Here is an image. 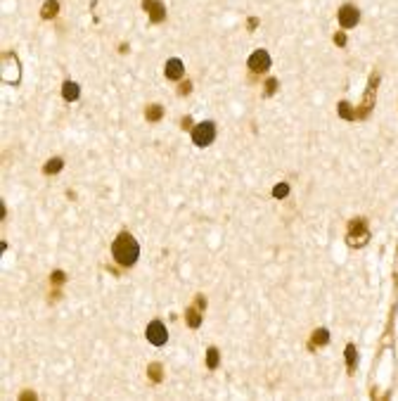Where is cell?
Masks as SVG:
<instances>
[{
  "instance_id": "d4e9b609",
  "label": "cell",
  "mask_w": 398,
  "mask_h": 401,
  "mask_svg": "<svg viewBox=\"0 0 398 401\" xmlns=\"http://www.w3.org/2000/svg\"><path fill=\"white\" fill-rule=\"evenodd\" d=\"M195 306L201 309V311L206 309V299H204V294H197V297H195Z\"/></svg>"
},
{
  "instance_id": "e0dca14e",
  "label": "cell",
  "mask_w": 398,
  "mask_h": 401,
  "mask_svg": "<svg viewBox=\"0 0 398 401\" xmlns=\"http://www.w3.org/2000/svg\"><path fill=\"white\" fill-rule=\"evenodd\" d=\"M162 116H163V107H162V105H147V110H145V119H147V121L157 124V121H162Z\"/></svg>"
},
{
  "instance_id": "6da1fadb",
  "label": "cell",
  "mask_w": 398,
  "mask_h": 401,
  "mask_svg": "<svg viewBox=\"0 0 398 401\" xmlns=\"http://www.w3.org/2000/svg\"><path fill=\"white\" fill-rule=\"evenodd\" d=\"M111 256H114V261L119 266L130 268L140 259V245H138V240L130 235V233H119L116 240L111 242Z\"/></svg>"
},
{
  "instance_id": "8fae6325",
  "label": "cell",
  "mask_w": 398,
  "mask_h": 401,
  "mask_svg": "<svg viewBox=\"0 0 398 401\" xmlns=\"http://www.w3.org/2000/svg\"><path fill=\"white\" fill-rule=\"evenodd\" d=\"M62 95H64V100H67V102L78 100V95H81L78 83H76V81H64V83H62Z\"/></svg>"
},
{
  "instance_id": "d6986e66",
  "label": "cell",
  "mask_w": 398,
  "mask_h": 401,
  "mask_svg": "<svg viewBox=\"0 0 398 401\" xmlns=\"http://www.w3.org/2000/svg\"><path fill=\"white\" fill-rule=\"evenodd\" d=\"M337 112H339V116H342V119H346V121H353V119H356V110H353L346 100H342V102L337 105Z\"/></svg>"
},
{
  "instance_id": "ba28073f",
  "label": "cell",
  "mask_w": 398,
  "mask_h": 401,
  "mask_svg": "<svg viewBox=\"0 0 398 401\" xmlns=\"http://www.w3.org/2000/svg\"><path fill=\"white\" fill-rule=\"evenodd\" d=\"M247 64H249V72L266 74L271 69V55H268V50H253Z\"/></svg>"
},
{
  "instance_id": "f1b7e54d",
  "label": "cell",
  "mask_w": 398,
  "mask_h": 401,
  "mask_svg": "<svg viewBox=\"0 0 398 401\" xmlns=\"http://www.w3.org/2000/svg\"><path fill=\"white\" fill-rule=\"evenodd\" d=\"M34 397H36L34 392H24V394H21V399H34Z\"/></svg>"
},
{
  "instance_id": "4316f807",
  "label": "cell",
  "mask_w": 398,
  "mask_h": 401,
  "mask_svg": "<svg viewBox=\"0 0 398 401\" xmlns=\"http://www.w3.org/2000/svg\"><path fill=\"white\" fill-rule=\"evenodd\" d=\"M258 26V17H249V31H253Z\"/></svg>"
},
{
  "instance_id": "8992f818",
  "label": "cell",
  "mask_w": 398,
  "mask_h": 401,
  "mask_svg": "<svg viewBox=\"0 0 398 401\" xmlns=\"http://www.w3.org/2000/svg\"><path fill=\"white\" fill-rule=\"evenodd\" d=\"M337 19H339V26L342 29H353L361 21V10L356 5H342L339 12H337Z\"/></svg>"
},
{
  "instance_id": "277c9868",
  "label": "cell",
  "mask_w": 398,
  "mask_h": 401,
  "mask_svg": "<svg viewBox=\"0 0 398 401\" xmlns=\"http://www.w3.org/2000/svg\"><path fill=\"white\" fill-rule=\"evenodd\" d=\"M0 74H2V81L10 83V86H17L21 81V64L15 53H5L2 55V64H0Z\"/></svg>"
},
{
  "instance_id": "cb8c5ba5",
  "label": "cell",
  "mask_w": 398,
  "mask_h": 401,
  "mask_svg": "<svg viewBox=\"0 0 398 401\" xmlns=\"http://www.w3.org/2000/svg\"><path fill=\"white\" fill-rule=\"evenodd\" d=\"M64 280H67V275L62 273V271H53V273H50V283H53V285H62Z\"/></svg>"
},
{
  "instance_id": "5bb4252c",
  "label": "cell",
  "mask_w": 398,
  "mask_h": 401,
  "mask_svg": "<svg viewBox=\"0 0 398 401\" xmlns=\"http://www.w3.org/2000/svg\"><path fill=\"white\" fill-rule=\"evenodd\" d=\"M59 12V2L57 0H45L40 7V19H54Z\"/></svg>"
},
{
  "instance_id": "52a82bcc",
  "label": "cell",
  "mask_w": 398,
  "mask_h": 401,
  "mask_svg": "<svg viewBox=\"0 0 398 401\" xmlns=\"http://www.w3.org/2000/svg\"><path fill=\"white\" fill-rule=\"evenodd\" d=\"M145 335L154 346H163L166 342H168V330H166V325H163L162 321H152V323L147 325Z\"/></svg>"
},
{
  "instance_id": "9a60e30c",
  "label": "cell",
  "mask_w": 398,
  "mask_h": 401,
  "mask_svg": "<svg viewBox=\"0 0 398 401\" xmlns=\"http://www.w3.org/2000/svg\"><path fill=\"white\" fill-rule=\"evenodd\" d=\"M356 365H358V351H356V344H346V368H348V375L356 373Z\"/></svg>"
},
{
  "instance_id": "603a6c76",
  "label": "cell",
  "mask_w": 398,
  "mask_h": 401,
  "mask_svg": "<svg viewBox=\"0 0 398 401\" xmlns=\"http://www.w3.org/2000/svg\"><path fill=\"white\" fill-rule=\"evenodd\" d=\"M190 93H192V83L185 78V81H181V86H178V95L185 97V95H190Z\"/></svg>"
},
{
  "instance_id": "7a4b0ae2",
  "label": "cell",
  "mask_w": 398,
  "mask_h": 401,
  "mask_svg": "<svg viewBox=\"0 0 398 401\" xmlns=\"http://www.w3.org/2000/svg\"><path fill=\"white\" fill-rule=\"evenodd\" d=\"M377 88H380V72H372L370 81H367V88L362 93L361 105L356 107V119H365V116L372 114L375 105H377Z\"/></svg>"
},
{
  "instance_id": "83f0119b",
  "label": "cell",
  "mask_w": 398,
  "mask_h": 401,
  "mask_svg": "<svg viewBox=\"0 0 398 401\" xmlns=\"http://www.w3.org/2000/svg\"><path fill=\"white\" fill-rule=\"evenodd\" d=\"M181 126L182 128H192V119H190V116H185V119L181 121Z\"/></svg>"
},
{
  "instance_id": "3957f363",
  "label": "cell",
  "mask_w": 398,
  "mask_h": 401,
  "mask_svg": "<svg viewBox=\"0 0 398 401\" xmlns=\"http://www.w3.org/2000/svg\"><path fill=\"white\" fill-rule=\"evenodd\" d=\"M370 242V228H367V221L365 219H353L348 223V230H346V245L351 249H361Z\"/></svg>"
},
{
  "instance_id": "ffe728a7",
  "label": "cell",
  "mask_w": 398,
  "mask_h": 401,
  "mask_svg": "<svg viewBox=\"0 0 398 401\" xmlns=\"http://www.w3.org/2000/svg\"><path fill=\"white\" fill-rule=\"evenodd\" d=\"M147 375H149V380H152V382H162V380H163L162 363H149V365H147Z\"/></svg>"
},
{
  "instance_id": "44dd1931",
  "label": "cell",
  "mask_w": 398,
  "mask_h": 401,
  "mask_svg": "<svg viewBox=\"0 0 398 401\" xmlns=\"http://www.w3.org/2000/svg\"><path fill=\"white\" fill-rule=\"evenodd\" d=\"M277 88H280V81H277V78H272V76H271V78L266 81V86H263V95H266V97H272Z\"/></svg>"
},
{
  "instance_id": "4fadbf2b",
  "label": "cell",
  "mask_w": 398,
  "mask_h": 401,
  "mask_svg": "<svg viewBox=\"0 0 398 401\" xmlns=\"http://www.w3.org/2000/svg\"><path fill=\"white\" fill-rule=\"evenodd\" d=\"M201 313H204V311L197 309V306H187V311H185V321H187L190 328L197 330L199 325H201Z\"/></svg>"
},
{
  "instance_id": "ac0fdd59",
  "label": "cell",
  "mask_w": 398,
  "mask_h": 401,
  "mask_svg": "<svg viewBox=\"0 0 398 401\" xmlns=\"http://www.w3.org/2000/svg\"><path fill=\"white\" fill-rule=\"evenodd\" d=\"M218 363H220V351L216 346H209L206 349V368L214 370V368H218Z\"/></svg>"
},
{
  "instance_id": "484cf974",
  "label": "cell",
  "mask_w": 398,
  "mask_h": 401,
  "mask_svg": "<svg viewBox=\"0 0 398 401\" xmlns=\"http://www.w3.org/2000/svg\"><path fill=\"white\" fill-rule=\"evenodd\" d=\"M334 43L344 48V45H346V34H342V31H337V34H334Z\"/></svg>"
},
{
  "instance_id": "7402d4cb",
  "label": "cell",
  "mask_w": 398,
  "mask_h": 401,
  "mask_svg": "<svg viewBox=\"0 0 398 401\" xmlns=\"http://www.w3.org/2000/svg\"><path fill=\"white\" fill-rule=\"evenodd\" d=\"M289 195V185L287 183H277L275 188H272V197L275 200H282V197H287Z\"/></svg>"
},
{
  "instance_id": "2e32d148",
  "label": "cell",
  "mask_w": 398,
  "mask_h": 401,
  "mask_svg": "<svg viewBox=\"0 0 398 401\" xmlns=\"http://www.w3.org/2000/svg\"><path fill=\"white\" fill-rule=\"evenodd\" d=\"M64 169V162L59 159V157H53V159H48L45 164H43V173L45 176H54V173H59Z\"/></svg>"
},
{
  "instance_id": "5b68a950",
  "label": "cell",
  "mask_w": 398,
  "mask_h": 401,
  "mask_svg": "<svg viewBox=\"0 0 398 401\" xmlns=\"http://www.w3.org/2000/svg\"><path fill=\"white\" fill-rule=\"evenodd\" d=\"M216 140V126L211 121H201L192 128V143L197 147H209Z\"/></svg>"
},
{
  "instance_id": "7c38bea8",
  "label": "cell",
  "mask_w": 398,
  "mask_h": 401,
  "mask_svg": "<svg viewBox=\"0 0 398 401\" xmlns=\"http://www.w3.org/2000/svg\"><path fill=\"white\" fill-rule=\"evenodd\" d=\"M327 342H329V330H325V328L313 330V335H310V349H315V346H325Z\"/></svg>"
},
{
  "instance_id": "30bf717a",
  "label": "cell",
  "mask_w": 398,
  "mask_h": 401,
  "mask_svg": "<svg viewBox=\"0 0 398 401\" xmlns=\"http://www.w3.org/2000/svg\"><path fill=\"white\" fill-rule=\"evenodd\" d=\"M163 74H166L168 81H182V76H185V64H182L178 57H171V59L166 62V67H163Z\"/></svg>"
},
{
  "instance_id": "9c48e42d",
  "label": "cell",
  "mask_w": 398,
  "mask_h": 401,
  "mask_svg": "<svg viewBox=\"0 0 398 401\" xmlns=\"http://www.w3.org/2000/svg\"><path fill=\"white\" fill-rule=\"evenodd\" d=\"M143 7L147 10V15L154 24H162L166 19V7H163L162 0H143Z\"/></svg>"
}]
</instances>
